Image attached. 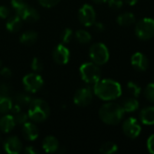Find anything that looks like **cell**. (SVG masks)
I'll list each match as a JSON object with an SVG mask.
<instances>
[{"instance_id":"obj_1","label":"cell","mask_w":154,"mask_h":154,"mask_svg":"<svg viewBox=\"0 0 154 154\" xmlns=\"http://www.w3.org/2000/svg\"><path fill=\"white\" fill-rule=\"evenodd\" d=\"M93 93L101 99L105 101H111L118 98L122 95L121 85L110 79H100L93 87Z\"/></svg>"},{"instance_id":"obj_2","label":"cell","mask_w":154,"mask_h":154,"mask_svg":"<svg viewBox=\"0 0 154 154\" xmlns=\"http://www.w3.org/2000/svg\"><path fill=\"white\" fill-rule=\"evenodd\" d=\"M125 112L121 105L116 103H107L104 104L99 110V116L101 120L111 125L119 124L123 118Z\"/></svg>"},{"instance_id":"obj_3","label":"cell","mask_w":154,"mask_h":154,"mask_svg":"<svg viewBox=\"0 0 154 154\" xmlns=\"http://www.w3.org/2000/svg\"><path fill=\"white\" fill-rule=\"evenodd\" d=\"M50 114V107L43 99L35 98L32 99L29 105L28 118H30L34 123H42L47 119Z\"/></svg>"},{"instance_id":"obj_4","label":"cell","mask_w":154,"mask_h":154,"mask_svg":"<svg viewBox=\"0 0 154 154\" xmlns=\"http://www.w3.org/2000/svg\"><path fill=\"white\" fill-rule=\"evenodd\" d=\"M80 74L83 80L92 86V88L101 79V69L98 65L93 62L84 63L80 67Z\"/></svg>"},{"instance_id":"obj_5","label":"cell","mask_w":154,"mask_h":154,"mask_svg":"<svg viewBox=\"0 0 154 154\" xmlns=\"http://www.w3.org/2000/svg\"><path fill=\"white\" fill-rule=\"evenodd\" d=\"M135 34L143 41L152 39L154 37V19L146 17L140 20L135 26Z\"/></svg>"},{"instance_id":"obj_6","label":"cell","mask_w":154,"mask_h":154,"mask_svg":"<svg viewBox=\"0 0 154 154\" xmlns=\"http://www.w3.org/2000/svg\"><path fill=\"white\" fill-rule=\"evenodd\" d=\"M89 54L93 62L98 66L105 64L110 58L108 48L102 42H96L93 44L90 48Z\"/></svg>"},{"instance_id":"obj_7","label":"cell","mask_w":154,"mask_h":154,"mask_svg":"<svg viewBox=\"0 0 154 154\" xmlns=\"http://www.w3.org/2000/svg\"><path fill=\"white\" fill-rule=\"evenodd\" d=\"M23 84L27 92L35 93L43 88L44 79L37 73H30L24 77Z\"/></svg>"},{"instance_id":"obj_8","label":"cell","mask_w":154,"mask_h":154,"mask_svg":"<svg viewBox=\"0 0 154 154\" xmlns=\"http://www.w3.org/2000/svg\"><path fill=\"white\" fill-rule=\"evenodd\" d=\"M93 97V88H83L78 89L74 97V104L78 106H87L91 104Z\"/></svg>"},{"instance_id":"obj_9","label":"cell","mask_w":154,"mask_h":154,"mask_svg":"<svg viewBox=\"0 0 154 154\" xmlns=\"http://www.w3.org/2000/svg\"><path fill=\"white\" fill-rule=\"evenodd\" d=\"M79 21L85 26H92L96 20V14L93 7L90 5H84L78 12Z\"/></svg>"},{"instance_id":"obj_10","label":"cell","mask_w":154,"mask_h":154,"mask_svg":"<svg viewBox=\"0 0 154 154\" xmlns=\"http://www.w3.org/2000/svg\"><path fill=\"white\" fill-rule=\"evenodd\" d=\"M123 131L127 137L135 139L140 135L142 127L134 117H129L123 124Z\"/></svg>"},{"instance_id":"obj_11","label":"cell","mask_w":154,"mask_h":154,"mask_svg":"<svg viewBox=\"0 0 154 154\" xmlns=\"http://www.w3.org/2000/svg\"><path fill=\"white\" fill-rule=\"evenodd\" d=\"M53 59L57 64L65 65L69 61L70 51L64 44H59L54 48L53 51Z\"/></svg>"},{"instance_id":"obj_12","label":"cell","mask_w":154,"mask_h":154,"mask_svg":"<svg viewBox=\"0 0 154 154\" xmlns=\"http://www.w3.org/2000/svg\"><path fill=\"white\" fill-rule=\"evenodd\" d=\"M4 149L9 154H18L23 150V144L16 136H11L5 139L4 143Z\"/></svg>"},{"instance_id":"obj_13","label":"cell","mask_w":154,"mask_h":154,"mask_svg":"<svg viewBox=\"0 0 154 154\" xmlns=\"http://www.w3.org/2000/svg\"><path fill=\"white\" fill-rule=\"evenodd\" d=\"M133 67L139 71H145L149 67V60L147 57L142 52H135L131 58Z\"/></svg>"},{"instance_id":"obj_14","label":"cell","mask_w":154,"mask_h":154,"mask_svg":"<svg viewBox=\"0 0 154 154\" xmlns=\"http://www.w3.org/2000/svg\"><path fill=\"white\" fill-rule=\"evenodd\" d=\"M38 128L34 123L25 122L23 125L22 134L25 139L28 141H34L38 137Z\"/></svg>"},{"instance_id":"obj_15","label":"cell","mask_w":154,"mask_h":154,"mask_svg":"<svg viewBox=\"0 0 154 154\" xmlns=\"http://www.w3.org/2000/svg\"><path fill=\"white\" fill-rule=\"evenodd\" d=\"M42 146H43V149L44 150V152L47 153L55 152H57V150L59 148V142L55 137L49 135L44 139Z\"/></svg>"},{"instance_id":"obj_16","label":"cell","mask_w":154,"mask_h":154,"mask_svg":"<svg viewBox=\"0 0 154 154\" xmlns=\"http://www.w3.org/2000/svg\"><path fill=\"white\" fill-rule=\"evenodd\" d=\"M15 122L12 115H5L0 119V129L3 133H10L15 126Z\"/></svg>"},{"instance_id":"obj_17","label":"cell","mask_w":154,"mask_h":154,"mask_svg":"<svg viewBox=\"0 0 154 154\" xmlns=\"http://www.w3.org/2000/svg\"><path fill=\"white\" fill-rule=\"evenodd\" d=\"M140 118L143 125H154V106H148L143 108L141 111Z\"/></svg>"},{"instance_id":"obj_18","label":"cell","mask_w":154,"mask_h":154,"mask_svg":"<svg viewBox=\"0 0 154 154\" xmlns=\"http://www.w3.org/2000/svg\"><path fill=\"white\" fill-rule=\"evenodd\" d=\"M22 21H23V19L20 16H18L17 14H15V15L8 18L6 24H5V27L9 32H16L22 27Z\"/></svg>"},{"instance_id":"obj_19","label":"cell","mask_w":154,"mask_h":154,"mask_svg":"<svg viewBox=\"0 0 154 154\" xmlns=\"http://www.w3.org/2000/svg\"><path fill=\"white\" fill-rule=\"evenodd\" d=\"M37 38H38V34L35 32L27 31L21 34L20 42L24 45L30 46V45H33L34 43H35V42L37 41Z\"/></svg>"},{"instance_id":"obj_20","label":"cell","mask_w":154,"mask_h":154,"mask_svg":"<svg viewBox=\"0 0 154 154\" xmlns=\"http://www.w3.org/2000/svg\"><path fill=\"white\" fill-rule=\"evenodd\" d=\"M139 106H140V104H139V101L136 99V97L127 98L122 104V107L125 113H133L138 110Z\"/></svg>"},{"instance_id":"obj_21","label":"cell","mask_w":154,"mask_h":154,"mask_svg":"<svg viewBox=\"0 0 154 154\" xmlns=\"http://www.w3.org/2000/svg\"><path fill=\"white\" fill-rule=\"evenodd\" d=\"M135 16L133 13H123L117 17V23L121 26H131L135 23Z\"/></svg>"},{"instance_id":"obj_22","label":"cell","mask_w":154,"mask_h":154,"mask_svg":"<svg viewBox=\"0 0 154 154\" xmlns=\"http://www.w3.org/2000/svg\"><path fill=\"white\" fill-rule=\"evenodd\" d=\"M40 17V14L38 13V11L36 9H34V7H27V9L25 10V14L22 16V19L27 23H34L36 21H38Z\"/></svg>"},{"instance_id":"obj_23","label":"cell","mask_w":154,"mask_h":154,"mask_svg":"<svg viewBox=\"0 0 154 154\" xmlns=\"http://www.w3.org/2000/svg\"><path fill=\"white\" fill-rule=\"evenodd\" d=\"M11 5L15 9V14L21 18L28 7V5L24 0H11Z\"/></svg>"},{"instance_id":"obj_24","label":"cell","mask_w":154,"mask_h":154,"mask_svg":"<svg viewBox=\"0 0 154 154\" xmlns=\"http://www.w3.org/2000/svg\"><path fill=\"white\" fill-rule=\"evenodd\" d=\"M15 101L16 105H18L22 107V106H29L32 101V98L30 97V96L28 94L24 93V92H19L15 96Z\"/></svg>"},{"instance_id":"obj_25","label":"cell","mask_w":154,"mask_h":154,"mask_svg":"<svg viewBox=\"0 0 154 154\" xmlns=\"http://www.w3.org/2000/svg\"><path fill=\"white\" fill-rule=\"evenodd\" d=\"M13 106L12 100L9 97H0V114H7L11 111Z\"/></svg>"},{"instance_id":"obj_26","label":"cell","mask_w":154,"mask_h":154,"mask_svg":"<svg viewBox=\"0 0 154 154\" xmlns=\"http://www.w3.org/2000/svg\"><path fill=\"white\" fill-rule=\"evenodd\" d=\"M74 35H75L76 40L82 44H86L90 42L92 40V35L85 30H78L76 31Z\"/></svg>"},{"instance_id":"obj_27","label":"cell","mask_w":154,"mask_h":154,"mask_svg":"<svg viewBox=\"0 0 154 154\" xmlns=\"http://www.w3.org/2000/svg\"><path fill=\"white\" fill-rule=\"evenodd\" d=\"M118 151V146L113 142H106L100 147V152L103 154H113Z\"/></svg>"},{"instance_id":"obj_28","label":"cell","mask_w":154,"mask_h":154,"mask_svg":"<svg viewBox=\"0 0 154 154\" xmlns=\"http://www.w3.org/2000/svg\"><path fill=\"white\" fill-rule=\"evenodd\" d=\"M127 89H128V91L131 93V95L133 96V97H136V98H137V97L141 95V93H142V88H141V87H140L138 84H136V83H134V82H133V81H130V82L127 83Z\"/></svg>"},{"instance_id":"obj_29","label":"cell","mask_w":154,"mask_h":154,"mask_svg":"<svg viewBox=\"0 0 154 154\" xmlns=\"http://www.w3.org/2000/svg\"><path fill=\"white\" fill-rule=\"evenodd\" d=\"M13 117H14V120L15 122V125H24L27 119H28V116L27 114L24 113V112H18L15 115H12Z\"/></svg>"},{"instance_id":"obj_30","label":"cell","mask_w":154,"mask_h":154,"mask_svg":"<svg viewBox=\"0 0 154 154\" xmlns=\"http://www.w3.org/2000/svg\"><path fill=\"white\" fill-rule=\"evenodd\" d=\"M144 97L154 104V83L149 84L144 89Z\"/></svg>"},{"instance_id":"obj_31","label":"cell","mask_w":154,"mask_h":154,"mask_svg":"<svg viewBox=\"0 0 154 154\" xmlns=\"http://www.w3.org/2000/svg\"><path fill=\"white\" fill-rule=\"evenodd\" d=\"M73 36H74L73 31H72L70 28H66V29L63 32V33H62V35H61V41H62V42H63L64 44L69 43V42L72 41Z\"/></svg>"},{"instance_id":"obj_32","label":"cell","mask_w":154,"mask_h":154,"mask_svg":"<svg viewBox=\"0 0 154 154\" xmlns=\"http://www.w3.org/2000/svg\"><path fill=\"white\" fill-rule=\"evenodd\" d=\"M31 67H32V69L35 72H40L43 70L44 69V64L43 62L41 61L40 59H38L37 57H34L31 62Z\"/></svg>"},{"instance_id":"obj_33","label":"cell","mask_w":154,"mask_h":154,"mask_svg":"<svg viewBox=\"0 0 154 154\" xmlns=\"http://www.w3.org/2000/svg\"><path fill=\"white\" fill-rule=\"evenodd\" d=\"M11 92V88L8 84L0 81V97H9Z\"/></svg>"},{"instance_id":"obj_34","label":"cell","mask_w":154,"mask_h":154,"mask_svg":"<svg viewBox=\"0 0 154 154\" xmlns=\"http://www.w3.org/2000/svg\"><path fill=\"white\" fill-rule=\"evenodd\" d=\"M109 7L113 10H118L123 7V0H107Z\"/></svg>"},{"instance_id":"obj_35","label":"cell","mask_w":154,"mask_h":154,"mask_svg":"<svg viewBox=\"0 0 154 154\" xmlns=\"http://www.w3.org/2000/svg\"><path fill=\"white\" fill-rule=\"evenodd\" d=\"M38 1L42 6L50 8V7L55 6L61 0H38Z\"/></svg>"},{"instance_id":"obj_36","label":"cell","mask_w":154,"mask_h":154,"mask_svg":"<svg viewBox=\"0 0 154 154\" xmlns=\"http://www.w3.org/2000/svg\"><path fill=\"white\" fill-rule=\"evenodd\" d=\"M147 149L150 153L154 154V134H152L147 140Z\"/></svg>"},{"instance_id":"obj_37","label":"cell","mask_w":154,"mask_h":154,"mask_svg":"<svg viewBox=\"0 0 154 154\" xmlns=\"http://www.w3.org/2000/svg\"><path fill=\"white\" fill-rule=\"evenodd\" d=\"M9 14H10L9 8L5 5H0V18L6 19L8 18Z\"/></svg>"},{"instance_id":"obj_38","label":"cell","mask_w":154,"mask_h":154,"mask_svg":"<svg viewBox=\"0 0 154 154\" xmlns=\"http://www.w3.org/2000/svg\"><path fill=\"white\" fill-rule=\"evenodd\" d=\"M0 74H1V76H2L3 78H5V79H9V78H11V76H12V71H11V69H10L9 68L5 67V68H3V69L0 70Z\"/></svg>"},{"instance_id":"obj_39","label":"cell","mask_w":154,"mask_h":154,"mask_svg":"<svg viewBox=\"0 0 154 154\" xmlns=\"http://www.w3.org/2000/svg\"><path fill=\"white\" fill-rule=\"evenodd\" d=\"M24 152L26 154H36L37 153V150L34 146H27L24 150Z\"/></svg>"},{"instance_id":"obj_40","label":"cell","mask_w":154,"mask_h":154,"mask_svg":"<svg viewBox=\"0 0 154 154\" xmlns=\"http://www.w3.org/2000/svg\"><path fill=\"white\" fill-rule=\"evenodd\" d=\"M93 25L94 26V29H95L97 32H99L104 31V25H103V23H96V22H95Z\"/></svg>"},{"instance_id":"obj_41","label":"cell","mask_w":154,"mask_h":154,"mask_svg":"<svg viewBox=\"0 0 154 154\" xmlns=\"http://www.w3.org/2000/svg\"><path fill=\"white\" fill-rule=\"evenodd\" d=\"M123 2H125L127 5H136V3L138 2V0H123Z\"/></svg>"},{"instance_id":"obj_42","label":"cell","mask_w":154,"mask_h":154,"mask_svg":"<svg viewBox=\"0 0 154 154\" xmlns=\"http://www.w3.org/2000/svg\"><path fill=\"white\" fill-rule=\"evenodd\" d=\"M94 3H97V4H103V3H105L107 2V0H93Z\"/></svg>"},{"instance_id":"obj_43","label":"cell","mask_w":154,"mask_h":154,"mask_svg":"<svg viewBox=\"0 0 154 154\" xmlns=\"http://www.w3.org/2000/svg\"><path fill=\"white\" fill-rule=\"evenodd\" d=\"M2 66V61H1V60H0V67Z\"/></svg>"}]
</instances>
